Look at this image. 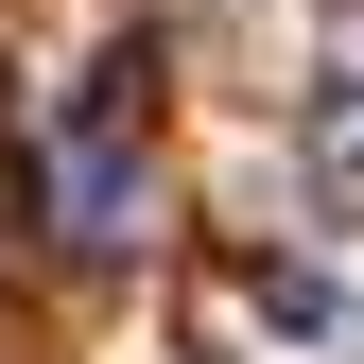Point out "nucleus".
Returning <instances> with one entry per match:
<instances>
[{
  "label": "nucleus",
  "mask_w": 364,
  "mask_h": 364,
  "mask_svg": "<svg viewBox=\"0 0 364 364\" xmlns=\"http://www.w3.org/2000/svg\"><path fill=\"white\" fill-rule=\"evenodd\" d=\"M53 225H70V243H122V225H139V87H105L87 139L53 156Z\"/></svg>",
  "instance_id": "f257e3e1"
}]
</instances>
